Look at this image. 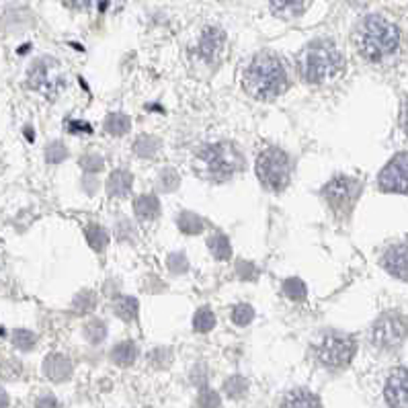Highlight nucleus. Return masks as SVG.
I'll use <instances>...</instances> for the list:
<instances>
[{"label":"nucleus","mask_w":408,"mask_h":408,"mask_svg":"<svg viewBox=\"0 0 408 408\" xmlns=\"http://www.w3.org/2000/svg\"><path fill=\"white\" fill-rule=\"evenodd\" d=\"M382 267L390 273L392 277L400 279V281H408V245H394L385 250L382 256Z\"/></svg>","instance_id":"ddd939ff"},{"label":"nucleus","mask_w":408,"mask_h":408,"mask_svg":"<svg viewBox=\"0 0 408 408\" xmlns=\"http://www.w3.org/2000/svg\"><path fill=\"white\" fill-rule=\"evenodd\" d=\"M47 162H62L68 159V150L62 142H51L46 148Z\"/></svg>","instance_id":"72a5a7b5"},{"label":"nucleus","mask_w":408,"mask_h":408,"mask_svg":"<svg viewBox=\"0 0 408 408\" xmlns=\"http://www.w3.org/2000/svg\"><path fill=\"white\" fill-rule=\"evenodd\" d=\"M288 87H290L288 72L281 60L273 54L263 51L254 56L250 60L249 68L245 70V89L261 101H271L288 91Z\"/></svg>","instance_id":"f257e3e1"},{"label":"nucleus","mask_w":408,"mask_h":408,"mask_svg":"<svg viewBox=\"0 0 408 408\" xmlns=\"http://www.w3.org/2000/svg\"><path fill=\"white\" fill-rule=\"evenodd\" d=\"M132 128V119L123 113H111L105 117V132L111 136H125Z\"/></svg>","instance_id":"aec40b11"},{"label":"nucleus","mask_w":408,"mask_h":408,"mask_svg":"<svg viewBox=\"0 0 408 408\" xmlns=\"http://www.w3.org/2000/svg\"><path fill=\"white\" fill-rule=\"evenodd\" d=\"M249 390V384L242 376H232L228 378L226 384H224V392H226L230 398H242Z\"/></svg>","instance_id":"c85d7f7f"},{"label":"nucleus","mask_w":408,"mask_h":408,"mask_svg":"<svg viewBox=\"0 0 408 408\" xmlns=\"http://www.w3.org/2000/svg\"><path fill=\"white\" fill-rule=\"evenodd\" d=\"M357 353V342L353 337L342 333H326L316 345L318 361L330 369H342L353 361Z\"/></svg>","instance_id":"0eeeda50"},{"label":"nucleus","mask_w":408,"mask_h":408,"mask_svg":"<svg viewBox=\"0 0 408 408\" xmlns=\"http://www.w3.org/2000/svg\"><path fill=\"white\" fill-rule=\"evenodd\" d=\"M35 408H60V404H58V400L54 396H42L35 402Z\"/></svg>","instance_id":"4c0bfd02"},{"label":"nucleus","mask_w":408,"mask_h":408,"mask_svg":"<svg viewBox=\"0 0 408 408\" xmlns=\"http://www.w3.org/2000/svg\"><path fill=\"white\" fill-rule=\"evenodd\" d=\"M197 407L199 408H218L220 407V394L209 390V388H204L199 398H197Z\"/></svg>","instance_id":"f704fd0d"},{"label":"nucleus","mask_w":408,"mask_h":408,"mask_svg":"<svg viewBox=\"0 0 408 408\" xmlns=\"http://www.w3.org/2000/svg\"><path fill=\"white\" fill-rule=\"evenodd\" d=\"M402 128H404V134L408 136V105L404 107V113H402Z\"/></svg>","instance_id":"79ce46f5"},{"label":"nucleus","mask_w":408,"mask_h":408,"mask_svg":"<svg viewBox=\"0 0 408 408\" xmlns=\"http://www.w3.org/2000/svg\"><path fill=\"white\" fill-rule=\"evenodd\" d=\"M271 8L279 17H297L304 11V0H271Z\"/></svg>","instance_id":"5701e85b"},{"label":"nucleus","mask_w":408,"mask_h":408,"mask_svg":"<svg viewBox=\"0 0 408 408\" xmlns=\"http://www.w3.org/2000/svg\"><path fill=\"white\" fill-rule=\"evenodd\" d=\"M378 185L384 193L408 195V152H398L382 168Z\"/></svg>","instance_id":"9d476101"},{"label":"nucleus","mask_w":408,"mask_h":408,"mask_svg":"<svg viewBox=\"0 0 408 408\" xmlns=\"http://www.w3.org/2000/svg\"><path fill=\"white\" fill-rule=\"evenodd\" d=\"M134 185V177L128 171H113L107 179V193L113 197H125L130 195Z\"/></svg>","instance_id":"f3484780"},{"label":"nucleus","mask_w":408,"mask_h":408,"mask_svg":"<svg viewBox=\"0 0 408 408\" xmlns=\"http://www.w3.org/2000/svg\"><path fill=\"white\" fill-rule=\"evenodd\" d=\"M281 408H322V404H320V398L316 394H312L310 390L297 388L285 396Z\"/></svg>","instance_id":"2eb2a0df"},{"label":"nucleus","mask_w":408,"mask_h":408,"mask_svg":"<svg viewBox=\"0 0 408 408\" xmlns=\"http://www.w3.org/2000/svg\"><path fill=\"white\" fill-rule=\"evenodd\" d=\"M44 373L51 382H66L72 376V363L62 353H51L44 361Z\"/></svg>","instance_id":"4468645a"},{"label":"nucleus","mask_w":408,"mask_h":408,"mask_svg":"<svg viewBox=\"0 0 408 408\" xmlns=\"http://www.w3.org/2000/svg\"><path fill=\"white\" fill-rule=\"evenodd\" d=\"M35 342H37V337H35L31 330L19 328V330L13 333V345H15L17 349H21V351H31V349L35 347Z\"/></svg>","instance_id":"2f4dec72"},{"label":"nucleus","mask_w":408,"mask_h":408,"mask_svg":"<svg viewBox=\"0 0 408 408\" xmlns=\"http://www.w3.org/2000/svg\"><path fill=\"white\" fill-rule=\"evenodd\" d=\"M226 46V33L220 27H205L199 44H197V54L205 62H216Z\"/></svg>","instance_id":"f8f14e48"},{"label":"nucleus","mask_w":408,"mask_h":408,"mask_svg":"<svg viewBox=\"0 0 408 408\" xmlns=\"http://www.w3.org/2000/svg\"><path fill=\"white\" fill-rule=\"evenodd\" d=\"M113 310L117 316L125 322H134L140 312V306H137L136 297H130V295H119L113 302Z\"/></svg>","instance_id":"a211bd4d"},{"label":"nucleus","mask_w":408,"mask_h":408,"mask_svg":"<svg viewBox=\"0 0 408 408\" xmlns=\"http://www.w3.org/2000/svg\"><path fill=\"white\" fill-rule=\"evenodd\" d=\"M94 306H97V295L92 294L91 290H82L74 297V310L80 312V314L94 310Z\"/></svg>","instance_id":"7c9ffc66"},{"label":"nucleus","mask_w":408,"mask_h":408,"mask_svg":"<svg viewBox=\"0 0 408 408\" xmlns=\"http://www.w3.org/2000/svg\"><path fill=\"white\" fill-rule=\"evenodd\" d=\"M29 85L46 94L49 99L58 97L66 87V76L64 70L60 68V64L54 58H39L31 68H29Z\"/></svg>","instance_id":"1a4fd4ad"},{"label":"nucleus","mask_w":408,"mask_h":408,"mask_svg":"<svg viewBox=\"0 0 408 408\" xmlns=\"http://www.w3.org/2000/svg\"><path fill=\"white\" fill-rule=\"evenodd\" d=\"M160 150V140L152 136H140L134 144V152H136L140 159H154L156 152Z\"/></svg>","instance_id":"412c9836"},{"label":"nucleus","mask_w":408,"mask_h":408,"mask_svg":"<svg viewBox=\"0 0 408 408\" xmlns=\"http://www.w3.org/2000/svg\"><path fill=\"white\" fill-rule=\"evenodd\" d=\"M85 234H87V240H89L91 249L97 250V252H103L105 247L109 245V234H107V230L103 226H99V224H91V226L85 230Z\"/></svg>","instance_id":"4be33fe9"},{"label":"nucleus","mask_w":408,"mask_h":408,"mask_svg":"<svg viewBox=\"0 0 408 408\" xmlns=\"http://www.w3.org/2000/svg\"><path fill=\"white\" fill-rule=\"evenodd\" d=\"M179 228H181V232L185 234H191V236H195V234H202L204 232V220L199 218V216H195V214H191V211H183L181 216H179Z\"/></svg>","instance_id":"393cba45"},{"label":"nucleus","mask_w":408,"mask_h":408,"mask_svg":"<svg viewBox=\"0 0 408 408\" xmlns=\"http://www.w3.org/2000/svg\"><path fill=\"white\" fill-rule=\"evenodd\" d=\"M8 402H11V400H8V394L0 388V408H6L8 407Z\"/></svg>","instance_id":"a19ab883"},{"label":"nucleus","mask_w":408,"mask_h":408,"mask_svg":"<svg viewBox=\"0 0 408 408\" xmlns=\"http://www.w3.org/2000/svg\"><path fill=\"white\" fill-rule=\"evenodd\" d=\"M62 2H64L66 6H70V8H78V11H80V8H89L92 4V0H62Z\"/></svg>","instance_id":"58836bf2"},{"label":"nucleus","mask_w":408,"mask_h":408,"mask_svg":"<svg viewBox=\"0 0 408 408\" xmlns=\"http://www.w3.org/2000/svg\"><path fill=\"white\" fill-rule=\"evenodd\" d=\"M371 342L382 351H394L398 349L408 337L407 316L398 312H384L371 326Z\"/></svg>","instance_id":"6e6552de"},{"label":"nucleus","mask_w":408,"mask_h":408,"mask_svg":"<svg viewBox=\"0 0 408 408\" xmlns=\"http://www.w3.org/2000/svg\"><path fill=\"white\" fill-rule=\"evenodd\" d=\"M168 269L175 273L187 271V259H185V254H183V252L171 254V259H168Z\"/></svg>","instance_id":"e433bc0d"},{"label":"nucleus","mask_w":408,"mask_h":408,"mask_svg":"<svg viewBox=\"0 0 408 408\" xmlns=\"http://www.w3.org/2000/svg\"><path fill=\"white\" fill-rule=\"evenodd\" d=\"M134 209H136L137 220L142 222H154L160 216V202L156 195H140L134 204Z\"/></svg>","instance_id":"dca6fc26"},{"label":"nucleus","mask_w":408,"mask_h":408,"mask_svg":"<svg viewBox=\"0 0 408 408\" xmlns=\"http://www.w3.org/2000/svg\"><path fill=\"white\" fill-rule=\"evenodd\" d=\"M256 177L269 191H283L292 179V159L279 148H267L256 159Z\"/></svg>","instance_id":"39448f33"},{"label":"nucleus","mask_w":408,"mask_h":408,"mask_svg":"<svg viewBox=\"0 0 408 408\" xmlns=\"http://www.w3.org/2000/svg\"><path fill=\"white\" fill-rule=\"evenodd\" d=\"M384 398L390 408H408V369L398 367L388 376Z\"/></svg>","instance_id":"9b49d317"},{"label":"nucleus","mask_w":408,"mask_h":408,"mask_svg":"<svg viewBox=\"0 0 408 408\" xmlns=\"http://www.w3.org/2000/svg\"><path fill=\"white\" fill-rule=\"evenodd\" d=\"M361 189L363 183L359 179L339 175V177L330 179L324 185L322 195H324L326 204L335 211L337 218H347L357 204V199L361 195Z\"/></svg>","instance_id":"423d86ee"},{"label":"nucleus","mask_w":408,"mask_h":408,"mask_svg":"<svg viewBox=\"0 0 408 408\" xmlns=\"http://www.w3.org/2000/svg\"><path fill=\"white\" fill-rule=\"evenodd\" d=\"M345 58L340 49L328 39H316L304 47L297 56V72L306 82L320 85L340 76Z\"/></svg>","instance_id":"f03ea898"},{"label":"nucleus","mask_w":408,"mask_h":408,"mask_svg":"<svg viewBox=\"0 0 408 408\" xmlns=\"http://www.w3.org/2000/svg\"><path fill=\"white\" fill-rule=\"evenodd\" d=\"M70 132H74V134H76V132H87V134H91L92 128L89 123H82V121L76 123V121H74V123H70Z\"/></svg>","instance_id":"ea45409f"},{"label":"nucleus","mask_w":408,"mask_h":408,"mask_svg":"<svg viewBox=\"0 0 408 408\" xmlns=\"http://www.w3.org/2000/svg\"><path fill=\"white\" fill-rule=\"evenodd\" d=\"M195 166L199 175L209 179V181H228L232 175L242 171L245 159L242 152L230 144V142H218V144H207L195 159Z\"/></svg>","instance_id":"20e7f679"},{"label":"nucleus","mask_w":408,"mask_h":408,"mask_svg":"<svg viewBox=\"0 0 408 408\" xmlns=\"http://www.w3.org/2000/svg\"><path fill=\"white\" fill-rule=\"evenodd\" d=\"M283 294L288 295L292 302H304L306 295H308V290H306V283L302 279L292 277V279L283 281Z\"/></svg>","instance_id":"a878e982"},{"label":"nucleus","mask_w":408,"mask_h":408,"mask_svg":"<svg viewBox=\"0 0 408 408\" xmlns=\"http://www.w3.org/2000/svg\"><path fill=\"white\" fill-rule=\"evenodd\" d=\"M179 183H181V179H179V173L175 168H164L159 175V189L164 193L175 191L179 187Z\"/></svg>","instance_id":"c756f323"},{"label":"nucleus","mask_w":408,"mask_h":408,"mask_svg":"<svg viewBox=\"0 0 408 408\" xmlns=\"http://www.w3.org/2000/svg\"><path fill=\"white\" fill-rule=\"evenodd\" d=\"M216 326V316L209 308H199L193 316V328L197 333H209Z\"/></svg>","instance_id":"cd10ccee"},{"label":"nucleus","mask_w":408,"mask_h":408,"mask_svg":"<svg viewBox=\"0 0 408 408\" xmlns=\"http://www.w3.org/2000/svg\"><path fill=\"white\" fill-rule=\"evenodd\" d=\"M252 318H254V310H252V306H249V304H238V306L232 310V320H234L236 326H247V324L252 322Z\"/></svg>","instance_id":"473e14b6"},{"label":"nucleus","mask_w":408,"mask_h":408,"mask_svg":"<svg viewBox=\"0 0 408 408\" xmlns=\"http://www.w3.org/2000/svg\"><path fill=\"white\" fill-rule=\"evenodd\" d=\"M80 166L89 173V175H97L103 171V159L99 154H85L80 159Z\"/></svg>","instance_id":"c9c22d12"},{"label":"nucleus","mask_w":408,"mask_h":408,"mask_svg":"<svg viewBox=\"0 0 408 408\" xmlns=\"http://www.w3.org/2000/svg\"><path fill=\"white\" fill-rule=\"evenodd\" d=\"M137 349L132 340H123L119 345H115L113 351H111V359H113L119 367H130L132 363L136 361Z\"/></svg>","instance_id":"6ab92c4d"},{"label":"nucleus","mask_w":408,"mask_h":408,"mask_svg":"<svg viewBox=\"0 0 408 408\" xmlns=\"http://www.w3.org/2000/svg\"><path fill=\"white\" fill-rule=\"evenodd\" d=\"M355 44L365 60L380 62L398 49L400 29L380 15H369L357 27Z\"/></svg>","instance_id":"7ed1b4c3"},{"label":"nucleus","mask_w":408,"mask_h":408,"mask_svg":"<svg viewBox=\"0 0 408 408\" xmlns=\"http://www.w3.org/2000/svg\"><path fill=\"white\" fill-rule=\"evenodd\" d=\"M85 337L89 342L92 345H99V342H103V339L107 337V326H105V322L103 320H99V318H92L87 322V326H85Z\"/></svg>","instance_id":"bb28decb"},{"label":"nucleus","mask_w":408,"mask_h":408,"mask_svg":"<svg viewBox=\"0 0 408 408\" xmlns=\"http://www.w3.org/2000/svg\"><path fill=\"white\" fill-rule=\"evenodd\" d=\"M207 247L211 250V254L218 259V261H228L232 256V247L228 242V238L224 234H214L209 240H207Z\"/></svg>","instance_id":"b1692460"}]
</instances>
